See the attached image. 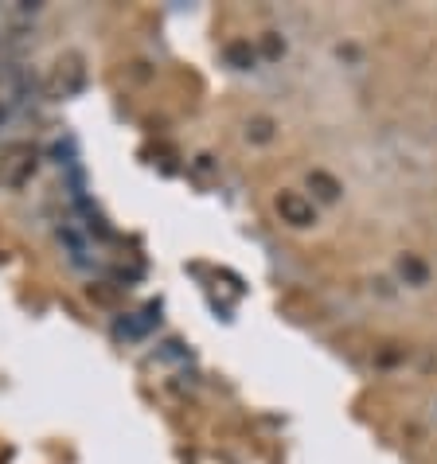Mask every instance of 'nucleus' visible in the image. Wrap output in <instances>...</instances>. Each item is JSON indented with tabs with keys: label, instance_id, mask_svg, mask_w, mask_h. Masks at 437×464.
<instances>
[{
	"label": "nucleus",
	"instance_id": "obj_10",
	"mask_svg": "<svg viewBox=\"0 0 437 464\" xmlns=\"http://www.w3.org/2000/svg\"><path fill=\"white\" fill-rule=\"evenodd\" d=\"M8 118H12V106H8V102H5V98H0V125H5Z\"/></svg>",
	"mask_w": 437,
	"mask_h": 464
},
{
	"label": "nucleus",
	"instance_id": "obj_8",
	"mask_svg": "<svg viewBox=\"0 0 437 464\" xmlns=\"http://www.w3.org/2000/svg\"><path fill=\"white\" fill-rule=\"evenodd\" d=\"M247 137L258 140V145H266V140L274 137V121H269V118H254V121L247 125Z\"/></svg>",
	"mask_w": 437,
	"mask_h": 464
},
{
	"label": "nucleus",
	"instance_id": "obj_7",
	"mask_svg": "<svg viewBox=\"0 0 437 464\" xmlns=\"http://www.w3.org/2000/svg\"><path fill=\"white\" fill-rule=\"evenodd\" d=\"M254 59H258V55H254V47L250 44H227V63H230V67H238V71H250L254 67Z\"/></svg>",
	"mask_w": 437,
	"mask_h": 464
},
{
	"label": "nucleus",
	"instance_id": "obj_2",
	"mask_svg": "<svg viewBox=\"0 0 437 464\" xmlns=\"http://www.w3.org/2000/svg\"><path fill=\"white\" fill-rule=\"evenodd\" d=\"M274 208L281 215V223H289V227H313L316 223V208H313V199L301 196V191H281V196L274 199Z\"/></svg>",
	"mask_w": 437,
	"mask_h": 464
},
{
	"label": "nucleus",
	"instance_id": "obj_3",
	"mask_svg": "<svg viewBox=\"0 0 437 464\" xmlns=\"http://www.w3.org/2000/svg\"><path fill=\"white\" fill-rule=\"evenodd\" d=\"M83 82H86L83 59H79V55H67V59H59V67H55V79H51V94H55V98H67V94H74V90H83Z\"/></svg>",
	"mask_w": 437,
	"mask_h": 464
},
{
	"label": "nucleus",
	"instance_id": "obj_5",
	"mask_svg": "<svg viewBox=\"0 0 437 464\" xmlns=\"http://www.w3.org/2000/svg\"><path fill=\"white\" fill-rule=\"evenodd\" d=\"M152 324H157V304H149L145 313H137V316H125L113 332H118V336H145Z\"/></svg>",
	"mask_w": 437,
	"mask_h": 464
},
{
	"label": "nucleus",
	"instance_id": "obj_4",
	"mask_svg": "<svg viewBox=\"0 0 437 464\" xmlns=\"http://www.w3.org/2000/svg\"><path fill=\"white\" fill-rule=\"evenodd\" d=\"M308 188H313V196L320 203H336L340 199V179L336 176H328V172H308Z\"/></svg>",
	"mask_w": 437,
	"mask_h": 464
},
{
	"label": "nucleus",
	"instance_id": "obj_6",
	"mask_svg": "<svg viewBox=\"0 0 437 464\" xmlns=\"http://www.w3.org/2000/svg\"><path fill=\"white\" fill-rule=\"evenodd\" d=\"M398 274H403L410 285H426V281H430V266L422 262V257H414V254H403V257H398Z\"/></svg>",
	"mask_w": 437,
	"mask_h": 464
},
{
	"label": "nucleus",
	"instance_id": "obj_1",
	"mask_svg": "<svg viewBox=\"0 0 437 464\" xmlns=\"http://www.w3.org/2000/svg\"><path fill=\"white\" fill-rule=\"evenodd\" d=\"M40 169V149L28 140H12L0 149V184L5 188H24Z\"/></svg>",
	"mask_w": 437,
	"mask_h": 464
},
{
	"label": "nucleus",
	"instance_id": "obj_9",
	"mask_svg": "<svg viewBox=\"0 0 437 464\" xmlns=\"http://www.w3.org/2000/svg\"><path fill=\"white\" fill-rule=\"evenodd\" d=\"M262 47H266V55H269V59H277L281 51H286V44H281L277 35H266V44H262Z\"/></svg>",
	"mask_w": 437,
	"mask_h": 464
}]
</instances>
